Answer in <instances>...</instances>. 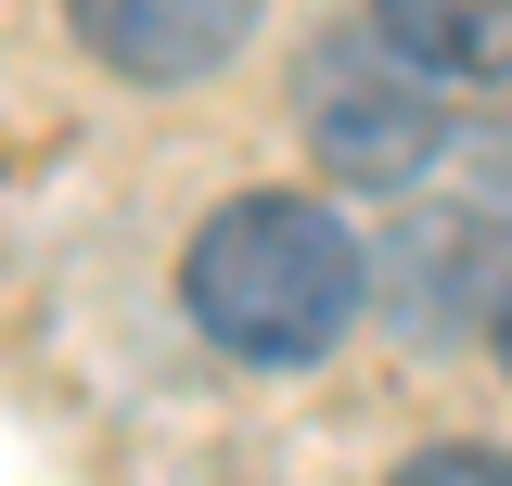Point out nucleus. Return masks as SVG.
<instances>
[{"mask_svg":"<svg viewBox=\"0 0 512 486\" xmlns=\"http://www.w3.org/2000/svg\"><path fill=\"white\" fill-rule=\"evenodd\" d=\"M372 39L423 77H461V90H500L512 77V0H372Z\"/></svg>","mask_w":512,"mask_h":486,"instance_id":"obj_5","label":"nucleus"},{"mask_svg":"<svg viewBox=\"0 0 512 486\" xmlns=\"http://www.w3.org/2000/svg\"><path fill=\"white\" fill-rule=\"evenodd\" d=\"M180 295H192V320H205L231 359H256V371H308L320 346L359 320L372 256H359V243H346V218H333V205H308V192H244V205H218V218L192 231Z\"/></svg>","mask_w":512,"mask_h":486,"instance_id":"obj_1","label":"nucleus"},{"mask_svg":"<svg viewBox=\"0 0 512 486\" xmlns=\"http://www.w3.org/2000/svg\"><path fill=\"white\" fill-rule=\"evenodd\" d=\"M397 486H512V461H500V448H423Z\"/></svg>","mask_w":512,"mask_h":486,"instance_id":"obj_6","label":"nucleus"},{"mask_svg":"<svg viewBox=\"0 0 512 486\" xmlns=\"http://www.w3.org/2000/svg\"><path fill=\"white\" fill-rule=\"evenodd\" d=\"M500 154H512V128H500Z\"/></svg>","mask_w":512,"mask_h":486,"instance_id":"obj_8","label":"nucleus"},{"mask_svg":"<svg viewBox=\"0 0 512 486\" xmlns=\"http://www.w3.org/2000/svg\"><path fill=\"white\" fill-rule=\"evenodd\" d=\"M77 13V39L141 77V90H192V77H218V64L256 39V0H64Z\"/></svg>","mask_w":512,"mask_h":486,"instance_id":"obj_4","label":"nucleus"},{"mask_svg":"<svg viewBox=\"0 0 512 486\" xmlns=\"http://www.w3.org/2000/svg\"><path fill=\"white\" fill-rule=\"evenodd\" d=\"M295 116H308V154L333 167V180H359V192L423 180V154L448 141L436 77H423V64H397L384 39H359V26L308 52V77H295Z\"/></svg>","mask_w":512,"mask_h":486,"instance_id":"obj_2","label":"nucleus"},{"mask_svg":"<svg viewBox=\"0 0 512 486\" xmlns=\"http://www.w3.org/2000/svg\"><path fill=\"white\" fill-rule=\"evenodd\" d=\"M372 295L397 307V333H410V346H461V333H487V346H500L512 231H500V218H410V231L372 256Z\"/></svg>","mask_w":512,"mask_h":486,"instance_id":"obj_3","label":"nucleus"},{"mask_svg":"<svg viewBox=\"0 0 512 486\" xmlns=\"http://www.w3.org/2000/svg\"><path fill=\"white\" fill-rule=\"evenodd\" d=\"M500 359H512V307H500Z\"/></svg>","mask_w":512,"mask_h":486,"instance_id":"obj_7","label":"nucleus"}]
</instances>
